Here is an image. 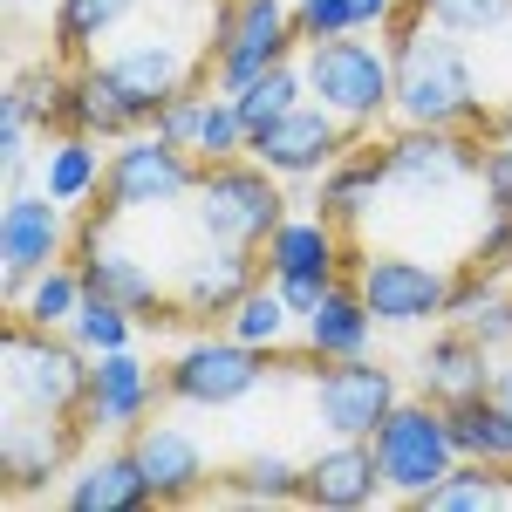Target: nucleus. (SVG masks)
I'll list each match as a JSON object with an SVG mask.
<instances>
[{
    "label": "nucleus",
    "mask_w": 512,
    "mask_h": 512,
    "mask_svg": "<svg viewBox=\"0 0 512 512\" xmlns=\"http://www.w3.org/2000/svg\"><path fill=\"white\" fill-rule=\"evenodd\" d=\"M390 62H396V117L431 123V130H465L485 123V82H478L472 41L444 35L437 21H424L410 0L390 21Z\"/></svg>",
    "instance_id": "obj_1"
},
{
    "label": "nucleus",
    "mask_w": 512,
    "mask_h": 512,
    "mask_svg": "<svg viewBox=\"0 0 512 512\" xmlns=\"http://www.w3.org/2000/svg\"><path fill=\"white\" fill-rule=\"evenodd\" d=\"M89 362H96V355L76 349L62 328H35V321L7 315V335H0V376H7V396H0V410L82 417V403H89Z\"/></svg>",
    "instance_id": "obj_2"
},
{
    "label": "nucleus",
    "mask_w": 512,
    "mask_h": 512,
    "mask_svg": "<svg viewBox=\"0 0 512 512\" xmlns=\"http://www.w3.org/2000/svg\"><path fill=\"white\" fill-rule=\"evenodd\" d=\"M192 219L205 239H233V246H267L274 226L287 219V192L280 171L239 151V158L198 164V192H192Z\"/></svg>",
    "instance_id": "obj_3"
},
{
    "label": "nucleus",
    "mask_w": 512,
    "mask_h": 512,
    "mask_svg": "<svg viewBox=\"0 0 512 512\" xmlns=\"http://www.w3.org/2000/svg\"><path fill=\"white\" fill-rule=\"evenodd\" d=\"M294 48H308V41L287 0H212V41H205L212 89L239 96L253 76L294 62Z\"/></svg>",
    "instance_id": "obj_4"
},
{
    "label": "nucleus",
    "mask_w": 512,
    "mask_h": 512,
    "mask_svg": "<svg viewBox=\"0 0 512 512\" xmlns=\"http://www.w3.org/2000/svg\"><path fill=\"white\" fill-rule=\"evenodd\" d=\"M301 69H308V96L321 110H335L349 130H369L396 110V62L383 41H362V35L308 41Z\"/></svg>",
    "instance_id": "obj_5"
},
{
    "label": "nucleus",
    "mask_w": 512,
    "mask_h": 512,
    "mask_svg": "<svg viewBox=\"0 0 512 512\" xmlns=\"http://www.w3.org/2000/svg\"><path fill=\"white\" fill-rule=\"evenodd\" d=\"M369 444H376V465H383L390 499H410V506H424L437 485L465 465V451H458V437H451V410L431 403V396L396 403Z\"/></svg>",
    "instance_id": "obj_6"
},
{
    "label": "nucleus",
    "mask_w": 512,
    "mask_h": 512,
    "mask_svg": "<svg viewBox=\"0 0 512 512\" xmlns=\"http://www.w3.org/2000/svg\"><path fill=\"white\" fill-rule=\"evenodd\" d=\"M192 192H198V158L192 151H178L164 130H130V137H117V151H110L96 212H103V219L171 212V205H192Z\"/></svg>",
    "instance_id": "obj_7"
},
{
    "label": "nucleus",
    "mask_w": 512,
    "mask_h": 512,
    "mask_svg": "<svg viewBox=\"0 0 512 512\" xmlns=\"http://www.w3.org/2000/svg\"><path fill=\"white\" fill-rule=\"evenodd\" d=\"M267 349L239 342V335H198L164 362V396L185 410H233L267 383Z\"/></svg>",
    "instance_id": "obj_8"
},
{
    "label": "nucleus",
    "mask_w": 512,
    "mask_h": 512,
    "mask_svg": "<svg viewBox=\"0 0 512 512\" xmlns=\"http://www.w3.org/2000/svg\"><path fill=\"white\" fill-rule=\"evenodd\" d=\"M89 62H96L103 82L123 96V110H130L137 130H151L178 89L205 82V69H192V55H185L171 35H137V41H123V48H96Z\"/></svg>",
    "instance_id": "obj_9"
},
{
    "label": "nucleus",
    "mask_w": 512,
    "mask_h": 512,
    "mask_svg": "<svg viewBox=\"0 0 512 512\" xmlns=\"http://www.w3.org/2000/svg\"><path fill=\"white\" fill-rule=\"evenodd\" d=\"M349 274L383 328L444 321L451 315V294H458V280L444 274V267H431V260H417V253H355Z\"/></svg>",
    "instance_id": "obj_10"
},
{
    "label": "nucleus",
    "mask_w": 512,
    "mask_h": 512,
    "mask_svg": "<svg viewBox=\"0 0 512 512\" xmlns=\"http://www.w3.org/2000/svg\"><path fill=\"white\" fill-rule=\"evenodd\" d=\"M62 246H69V205H55L41 185L0 198V301L14 308L21 287L62 260Z\"/></svg>",
    "instance_id": "obj_11"
},
{
    "label": "nucleus",
    "mask_w": 512,
    "mask_h": 512,
    "mask_svg": "<svg viewBox=\"0 0 512 512\" xmlns=\"http://www.w3.org/2000/svg\"><path fill=\"white\" fill-rule=\"evenodd\" d=\"M403 390L376 355H349V362H321L315 369V424L328 437H376Z\"/></svg>",
    "instance_id": "obj_12"
},
{
    "label": "nucleus",
    "mask_w": 512,
    "mask_h": 512,
    "mask_svg": "<svg viewBox=\"0 0 512 512\" xmlns=\"http://www.w3.org/2000/svg\"><path fill=\"white\" fill-rule=\"evenodd\" d=\"M383 192H410V198H437L451 185H478V144L458 130H431V123H403L383 144Z\"/></svg>",
    "instance_id": "obj_13"
},
{
    "label": "nucleus",
    "mask_w": 512,
    "mask_h": 512,
    "mask_svg": "<svg viewBox=\"0 0 512 512\" xmlns=\"http://www.w3.org/2000/svg\"><path fill=\"white\" fill-rule=\"evenodd\" d=\"M82 417H35V410H0V485L7 499H35L55 485V472L76 458Z\"/></svg>",
    "instance_id": "obj_14"
},
{
    "label": "nucleus",
    "mask_w": 512,
    "mask_h": 512,
    "mask_svg": "<svg viewBox=\"0 0 512 512\" xmlns=\"http://www.w3.org/2000/svg\"><path fill=\"white\" fill-rule=\"evenodd\" d=\"M246 151L267 164V171H280V178H321L328 164L349 151V123L308 96V103H294L280 123H267Z\"/></svg>",
    "instance_id": "obj_15"
},
{
    "label": "nucleus",
    "mask_w": 512,
    "mask_h": 512,
    "mask_svg": "<svg viewBox=\"0 0 512 512\" xmlns=\"http://www.w3.org/2000/svg\"><path fill=\"white\" fill-rule=\"evenodd\" d=\"M164 396V369H151L137 342L130 349H110L89 362V403H82V424L96 431H117L130 437L137 424H151V403Z\"/></svg>",
    "instance_id": "obj_16"
},
{
    "label": "nucleus",
    "mask_w": 512,
    "mask_h": 512,
    "mask_svg": "<svg viewBox=\"0 0 512 512\" xmlns=\"http://www.w3.org/2000/svg\"><path fill=\"white\" fill-rule=\"evenodd\" d=\"M151 130H164V137H171L178 151H192L198 164L239 158V151L253 144V130H246V117H239V103L226 96V89H212V82H192V89H178Z\"/></svg>",
    "instance_id": "obj_17"
},
{
    "label": "nucleus",
    "mask_w": 512,
    "mask_h": 512,
    "mask_svg": "<svg viewBox=\"0 0 512 512\" xmlns=\"http://www.w3.org/2000/svg\"><path fill=\"white\" fill-rule=\"evenodd\" d=\"M82 280H89V294H110V301H123L137 321H171L178 308H164V287L158 274L130 253V246H110V219L96 212L89 226H82V253H76Z\"/></svg>",
    "instance_id": "obj_18"
},
{
    "label": "nucleus",
    "mask_w": 512,
    "mask_h": 512,
    "mask_svg": "<svg viewBox=\"0 0 512 512\" xmlns=\"http://www.w3.org/2000/svg\"><path fill=\"white\" fill-rule=\"evenodd\" d=\"M253 287V246H233V239H205L185 253L178 267V315L192 321H226L239 308V294Z\"/></svg>",
    "instance_id": "obj_19"
},
{
    "label": "nucleus",
    "mask_w": 512,
    "mask_h": 512,
    "mask_svg": "<svg viewBox=\"0 0 512 512\" xmlns=\"http://www.w3.org/2000/svg\"><path fill=\"white\" fill-rule=\"evenodd\" d=\"M130 451L151 478V499L158 506H192L198 492L212 485V465H205V444H198L185 424H137L130 431Z\"/></svg>",
    "instance_id": "obj_20"
},
{
    "label": "nucleus",
    "mask_w": 512,
    "mask_h": 512,
    "mask_svg": "<svg viewBox=\"0 0 512 512\" xmlns=\"http://www.w3.org/2000/svg\"><path fill=\"white\" fill-rule=\"evenodd\" d=\"M390 499L383 485V465H376V444L369 437H335L328 451L308 458V506H328V512H362Z\"/></svg>",
    "instance_id": "obj_21"
},
{
    "label": "nucleus",
    "mask_w": 512,
    "mask_h": 512,
    "mask_svg": "<svg viewBox=\"0 0 512 512\" xmlns=\"http://www.w3.org/2000/svg\"><path fill=\"white\" fill-rule=\"evenodd\" d=\"M492 376H499L492 349H485L478 335H465V328H444V335L424 342V355H417V396H431V403L485 396V390H492Z\"/></svg>",
    "instance_id": "obj_22"
},
{
    "label": "nucleus",
    "mask_w": 512,
    "mask_h": 512,
    "mask_svg": "<svg viewBox=\"0 0 512 512\" xmlns=\"http://www.w3.org/2000/svg\"><path fill=\"white\" fill-rule=\"evenodd\" d=\"M62 506L69 512H144V506H158V499H151V478L137 465V451L117 444V451L82 458L69 492H62Z\"/></svg>",
    "instance_id": "obj_23"
},
{
    "label": "nucleus",
    "mask_w": 512,
    "mask_h": 512,
    "mask_svg": "<svg viewBox=\"0 0 512 512\" xmlns=\"http://www.w3.org/2000/svg\"><path fill=\"white\" fill-rule=\"evenodd\" d=\"M103 171H110V158H103V137H89V130H48V151H41L35 164V185L55 205H96V192H103Z\"/></svg>",
    "instance_id": "obj_24"
},
{
    "label": "nucleus",
    "mask_w": 512,
    "mask_h": 512,
    "mask_svg": "<svg viewBox=\"0 0 512 512\" xmlns=\"http://www.w3.org/2000/svg\"><path fill=\"white\" fill-rule=\"evenodd\" d=\"M260 260H267V274L287 280V274H328L342 280L355 267V253L342 246V226H328V219H280L274 239L260 246Z\"/></svg>",
    "instance_id": "obj_25"
},
{
    "label": "nucleus",
    "mask_w": 512,
    "mask_h": 512,
    "mask_svg": "<svg viewBox=\"0 0 512 512\" xmlns=\"http://www.w3.org/2000/svg\"><path fill=\"white\" fill-rule=\"evenodd\" d=\"M376 328H383V321L369 315V301H362V287H355V274H349L315 315L301 321V342H308L321 362H349V355H369Z\"/></svg>",
    "instance_id": "obj_26"
},
{
    "label": "nucleus",
    "mask_w": 512,
    "mask_h": 512,
    "mask_svg": "<svg viewBox=\"0 0 512 512\" xmlns=\"http://www.w3.org/2000/svg\"><path fill=\"white\" fill-rule=\"evenodd\" d=\"M390 178H383V151H342V158L321 171V198L315 212L328 219V226H362L369 219V205H376V192H383Z\"/></svg>",
    "instance_id": "obj_27"
},
{
    "label": "nucleus",
    "mask_w": 512,
    "mask_h": 512,
    "mask_svg": "<svg viewBox=\"0 0 512 512\" xmlns=\"http://www.w3.org/2000/svg\"><path fill=\"white\" fill-rule=\"evenodd\" d=\"M137 14V0H55V21H48V35H55V55H69V62H89L103 41L117 35L123 21Z\"/></svg>",
    "instance_id": "obj_28"
},
{
    "label": "nucleus",
    "mask_w": 512,
    "mask_h": 512,
    "mask_svg": "<svg viewBox=\"0 0 512 512\" xmlns=\"http://www.w3.org/2000/svg\"><path fill=\"white\" fill-rule=\"evenodd\" d=\"M451 410V437H458V451L478 458V465H512V410L499 396H465V403H444Z\"/></svg>",
    "instance_id": "obj_29"
},
{
    "label": "nucleus",
    "mask_w": 512,
    "mask_h": 512,
    "mask_svg": "<svg viewBox=\"0 0 512 512\" xmlns=\"http://www.w3.org/2000/svg\"><path fill=\"white\" fill-rule=\"evenodd\" d=\"M444 321L465 328V335H478L485 349H512V294L492 274H465V280H458L451 315H444Z\"/></svg>",
    "instance_id": "obj_30"
},
{
    "label": "nucleus",
    "mask_w": 512,
    "mask_h": 512,
    "mask_svg": "<svg viewBox=\"0 0 512 512\" xmlns=\"http://www.w3.org/2000/svg\"><path fill=\"white\" fill-rule=\"evenodd\" d=\"M226 499H239V506H294V499H308V465H294L280 451H253L226 478Z\"/></svg>",
    "instance_id": "obj_31"
},
{
    "label": "nucleus",
    "mask_w": 512,
    "mask_h": 512,
    "mask_svg": "<svg viewBox=\"0 0 512 512\" xmlns=\"http://www.w3.org/2000/svg\"><path fill=\"white\" fill-rule=\"evenodd\" d=\"M89 301V280H82V267H41L28 287H21V301L7 308V315H21V321H35V328H69L76 321V308Z\"/></svg>",
    "instance_id": "obj_32"
},
{
    "label": "nucleus",
    "mask_w": 512,
    "mask_h": 512,
    "mask_svg": "<svg viewBox=\"0 0 512 512\" xmlns=\"http://www.w3.org/2000/svg\"><path fill=\"white\" fill-rule=\"evenodd\" d=\"M403 14V0H294L301 41H335V35H362V28H390Z\"/></svg>",
    "instance_id": "obj_33"
},
{
    "label": "nucleus",
    "mask_w": 512,
    "mask_h": 512,
    "mask_svg": "<svg viewBox=\"0 0 512 512\" xmlns=\"http://www.w3.org/2000/svg\"><path fill=\"white\" fill-rule=\"evenodd\" d=\"M424 506L431 512H499V506H512V472L506 465H478V458H465Z\"/></svg>",
    "instance_id": "obj_34"
},
{
    "label": "nucleus",
    "mask_w": 512,
    "mask_h": 512,
    "mask_svg": "<svg viewBox=\"0 0 512 512\" xmlns=\"http://www.w3.org/2000/svg\"><path fill=\"white\" fill-rule=\"evenodd\" d=\"M294 321H301V315L287 308V294L267 280V287H246V294H239V308L226 315V335H239V342H253V349L274 355L280 342L294 335Z\"/></svg>",
    "instance_id": "obj_35"
},
{
    "label": "nucleus",
    "mask_w": 512,
    "mask_h": 512,
    "mask_svg": "<svg viewBox=\"0 0 512 512\" xmlns=\"http://www.w3.org/2000/svg\"><path fill=\"white\" fill-rule=\"evenodd\" d=\"M233 103H239V117H246V130L260 137V130H267V123H280L294 103H308V69H301V62H280V69H267V76L246 82Z\"/></svg>",
    "instance_id": "obj_36"
},
{
    "label": "nucleus",
    "mask_w": 512,
    "mask_h": 512,
    "mask_svg": "<svg viewBox=\"0 0 512 512\" xmlns=\"http://www.w3.org/2000/svg\"><path fill=\"white\" fill-rule=\"evenodd\" d=\"M62 335L89 355H110V349H130V342H137V315H130L123 301H110V294H89Z\"/></svg>",
    "instance_id": "obj_37"
},
{
    "label": "nucleus",
    "mask_w": 512,
    "mask_h": 512,
    "mask_svg": "<svg viewBox=\"0 0 512 512\" xmlns=\"http://www.w3.org/2000/svg\"><path fill=\"white\" fill-rule=\"evenodd\" d=\"M410 7L458 41H492L512 28V0H410Z\"/></svg>",
    "instance_id": "obj_38"
},
{
    "label": "nucleus",
    "mask_w": 512,
    "mask_h": 512,
    "mask_svg": "<svg viewBox=\"0 0 512 512\" xmlns=\"http://www.w3.org/2000/svg\"><path fill=\"white\" fill-rule=\"evenodd\" d=\"M499 267H512V212L485 205V226L472 239V274H499Z\"/></svg>",
    "instance_id": "obj_39"
},
{
    "label": "nucleus",
    "mask_w": 512,
    "mask_h": 512,
    "mask_svg": "<svg viewBox=\"0 0 512 512\" xmlns=\"http://www.w3.org/2000/svg\"><path fill=\"white\" fill-rule=\"evenodd\" d=\"M478 192L492 212H512V151L506 144H485L478 151Z\"/></svg>",
    "instance_id": "obj_40"
},
{
    "label": "nucleus",
    "mask_w": 512,
    "mask_h": 512,
    "mask_svg": "<svg viewBox=\"0 0 512 512\" xmlns=\"http://www.w3.org/2000/svg\"><path fill=\"white\" fill-rule=\"evenodd\" d=\"M349 280V274H342ZM342 280H328V274H287V280H274L280 294H287V308H294V315L308 321L321 308V301H328V294H335V287H342Z\"/></svg>",
    "instance_id": "obj_41"
},
{
    "label": "nucleus",
    "mask_w": 512,
    "mask_h": 512,
    "mask_svg": "<svg viewBox=\"0 0 512 512\" xmlns=\"http://www.w3.org/2000/svg\"><path fill=\"white\" fill-rule=\"evenodd\" d=\"M492 130H499V144H506V151H512V110H506V117H499V123H492Z\"/></svg>",
    "instance_id": "obj_42"
},
{
    "label": "nucleus",
    "mask_w": 512,
    "mask_h": 512,
    "mask_svg": "<svg viewBox=\"0 0 512 512\" xmlns=\"http://www.w3.org/2000/svg\"><path fill=\"white\" fill-rule=\"evenodd\" d=\"M164 7H198V0H164Z\"/></svg>",
    "instance_id": "obj_43"
},
{
    "label": "nucleus",
    "mask_w": 512,
    "mask_h": 512,
    "mask_svg": "<svg viewBox=\"0 0 512 512\" xmlns=\"http://www.w3.org/2000/svg\"><path fill=\"white\" fill-rule=\"evenodd\" d=\"M506 472H512V465H506Z\"/></svg>",
    "instance_id": "obj_44"
}]
</instances>
